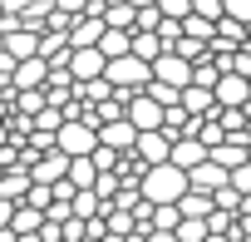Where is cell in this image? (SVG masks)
<instances>
[{
    "label": "cell",
    "mask_w": 251,
    "mask_h": 242,
    "mask_svg": "<svg viewBox=\"0 0 251 242\" xmlns=\"http://www.w3.org/2000/svg\"><path fill=\"white\" fill-rule=\"evenodd\" d=\"M187 188H192V178H187V168H177L173 158H168V163H153V168L143 173V198H153V203H177Z\"/></svg>",
    "instance_id": "obj_1"
},
{
    "label": "cell",
    "mask_w": 251,
    "mask_h": 242,
    "mask_svg": "<svg viewBox=\"0 0 251 242\" xmlns=\"http://www.w3.org/2000/svg\"><path fill=\"white\" fill-rule=\"evenodd\" d=\"M108 79H113V89H148V79H153V64L143 60V55H118V60H108Z\"/></svg>",
    "instance_id": "obj_2"
},
{
    "label": "cell",
    "mask_w": 251,
    "mask_h": 242,
    "mask_svg": "<svg viewBox=\"0 0 251 242\" xmlns=\"http://www.w3.org/2000/svg\"><path fill=\"white\" fill-rule=\"evenodd\" d=\"M59 149L69 158L94 153L99 149V124H94V119H64V124H59Z\"/></svg>",
    "instance_id": "obj_3"
},
{
    "label": "cell",
    "mask_w": 251,
    "mask_h": 242,
    "mask_svg": "<svg viewBox=\"0 0 251 242\" xmlns=\"http://www.w3.org/2000/svg\"><path fill=\"white\" fill-rule=\"evenodd\" d=\"M212 94H217L222 109H241V104L251 99V74H241V69H222V79L212 84Z\"/></svg>",
    "instance_id": "obj_4"
},
{
    "label": "cell",
    "mask_w": 251,
    "mask_h": 242,
    "mask_svg": "<svg viewBox=\"0 0 251 242\" xmlns=\"http://www.w3.org/2000/svg\"><path fill=\"white\" fill-rule=\"evenodd\" d=\"M138 124H133V119L128 114H123V119H108V124H99V144H108V149H118V153H128V149H138Z\"/></svg>",
    "instance_id": "obj_5"
},
{
    "label": "cell",
    "mask_w": 251,
    "mask_h": 242,
    "mask_svg": "<svg viewBox=\"0 0 251 242\" xmlns=\"http://www.w3.org/2000/svg\"><path fill=\"white\" fill-rule=\"evenodd\" d=\"M128 119L138 129H163V119H168V104H158L148 89H138L133 99H128Z\"/></svg>",
    "instance_id": "obj_6"
},
{
    "label": "cell",
    "mask_w": 251,
    "mask_h": 242,
    "mask_svg": "<svg viewBox=\"0 0 251 242\" xmlns=\"http://www.w3.org/2000/svg\"><path fill=\"white\" fill-rule=\"evenodd\" d=\"M69 69H74V79H99V74H108V55L99 45H74Z\"/></svg>",
    "instance_id": "obj_7"
},
{
    "label": "cell",
    "mask_w": 251,
    "mask_h": 242,
    "mask_svg": "<svg viewBox=\"0 0 251 242\" xmlns=\"http://www.w3.org/2000/svg\"><path fill=\"white\" fill-rule=\"evenodd\" d=\"M30 173H35V183H59V178H69V153L54 144V149H45V153L30 163Z\"/></svg>",
    "instance_id": "obj_8"
},
{
    "label": "cell",
    "mask_w": 251,
    "mask_h": 242,
    "mask_svg": "<svg viewBox=\"0 0 251 242\" xmlns=\"http://www.w3.org/2000/svg\"><path fill=\"white\" fill-rule=\"evenodd\" d=\"M202 158H212V149H207L197 134H182V139H173V163H177V168H187V173H192Z\"/></svg>",
    "instance_id": "obj_9"
},
{
    "label": "cell",
    "mask_w": 251,
    "mask_h": 242,
    "mask_svg": "<svg viewBox=\"0 0 251 242\" xmlns=\"http://www.w3.org/2000/svg\"><path fill=\"white\" fill-rule=\"evenodd\" d=\"M45 79H50V60L45 55H30V60L15 64V89H45Z\"/></svg>",
    "instance_id": "obj_10"
},
{
    "label": "cell",
    "mask_w": 251,
    "mask_h": 242,
    "mask_svg": "<svg viewBox=\"0 0 251 242\" xmlns=\"http://www.w3.org/2000/svg\"><path fill=\"white\" fill-rule=\"evenodd\" d=\"M187 178H192V188H207V193H217V188H226V183H231V168H222L217 158H202V163H197Z\"/></svg>",
    "instance_id": "obj_11"
},
{
    "label": "cell",
    "mask_w": 251,
    "mask_h": 242,
    "mask_svg": "<svg viewBox=\"0 0 251 242\" xmlns=\"http://www.w3.org/2000/svg\"><path fill=\"white\" fill-rule=\"evenodd\" d=\"M138 153H143L148 163H168V158H173V139H168L163 129H143V134H138Z\"/></svg>",
    "instance_id": "obj_12"
},
{
    "label": "cell",
    "mask_w": 251,
    "mask_h": 242,
    "mask_svg": "<svg viewBox=\"0 0 251 242\" xmlns=\"http://www.w3.org/2000/svg\"><path fill=\"white\" fill-rule=\"evenodd\" d=\"M40 35H45V30H30V25H15V30L5 35V50H10L15 60H30V55H40Z\"/></svg>",
    "instance_id": "obj_13"
},
{
    "label": "cell",
    "mask_w": 251,
    "mask_h": 242,
    "mask_svg": "<svg viewBox=\"0 0 251 242\" xmlns=\"http://www.w3.org/2000/svg\"><path fill=\"white\" fill-rule=\"evenodd\" d=\"M103 20L113 30H138V5L133 0H103Z\"/></svg>",
    "instance_id": "obj_14"
},
{
    "label": "cell",
    "mask_w": 251,
    "mask_h": 242,
    "mask_svg": "<svg viewBox=\"0 0 251 242\" xmlns=\"http://www.w3.org/2000/svg\"><path fill=\"white\" fill-rule=\"evenodd\" d=\"M177 208H182V217H212L217 193H207V188H187V193L177 198Z\"/></svg>",
    "instance_id": "obj_15"
},
{
    "label": "cell",
    "mask_w": 251,
    "mask_h": 242,
    "mask_svg": "<svg viewBox=\"0 0 251 242\" xmlns=\"http://www.w3.org/2000/svg\"><path fill=\"white\" fill-rule=\"evenodd\" d=\"M20 237H35L40 227H45V208H35V203H25L20 198V208H15V222H10Z\"/></svg>",
    "instance_id": "obj_16"
},
{
    "label": "cell",
    "mask_w": 251,
    "mask_h": 242,
    "mask_svg": "<svg viewBox=\"0 0 251 242\" xmlns=\"http://www.w3.org/2000/svg\"><path fill=\"white\" fill-rule=\"evenodd\" d=\"M163 50H168V40H163L158 30H133V55H143V60L153 64V60H158Z\"/></svg>",
    "instance_id": "obj_17"
},
{
    "label": "cell",
    "mask_w": 251,
    "mask_h": 242,
    "mask_svg": "<svg viewBox=\"0 0 251 242\" xmlns=\"http://www.w3.org/2000/svg\"><path fill=\"white\" fill-rule=\"evenodd\" d=\"M99 50H103L108 60L128 55V50H133V30H113V25H108V30H103V40H99Z\"/></svg>",
    "instance_id": "obj_18"
},
{
    "label": "cell",
    "mask_w": 251,
    "mask_h": 242,
    "mask_svg": "<svg viewBox=\"0 0 251 242\" xmlns=\"http://www.w3.org/2000/svg\"><path fill=\"white\" fill-rule=\"evenodd\" d=\"M182 104H187L192 114H212V109H217V94H212L207 84H187V89H182Z\"/></svg>",
    "instance_id": "obj_19"
},
{
    "label": "cell",
    "mask_w": 251,
    "mask_h": 242,
    "mask_svg": "<svg viewBox=\"0 0 251 242\" xmlns=\"http://www.w3.org/2000/svg\"><path fill=\"white\" fill-rule=\"evenodd\" d=\"M182 35H192V40H207V45H212V40H217V20H212V15H197V10H192V15L182 20Z\"/></svg>",
    "instance_id": "obj_20"
},
{
    "label": "cell",
    "mask_w": 251,
    "mask_h": 242,
    "mask_svg": "<svg viewBox=\"0 0 251 242\" xmlns=\"http://www.w3.org/2000/svg\"><path fill=\"white\" fill-rule=\"evenodd\" d=\"M108 94H113V79H108V74H99V79H79V99H84V104H103Z\"/></svg>",
    "instance_id": "obj_21"
},
{
    "label": "cell",
    "mask_w": 251,
    "mask_h": 242,
    "mask_svg": "<svg viewBox=\"0 0 251 242\" xmlns=\"http://www.w3.org/2000/svg\"><path fill=\"white\" fill-rule=\"evenodd\" d=\"M212 158H217L222 168H236V163H246L251 153H246V144H231V139H222V144L212 149Z\"/></svg>",
    "instance_id": "obj_22"
},
{
    "label": "cell",
    "mask_w": 251,
    "mask_h": 242,
    "mask_svg": "<svg viewBox=\"0 0 251 242\" xmlns=\"http://www.w3.org/2000/svg\"><path fill=\"white\" fill-rule=\"evenodd\" d=\"M45 104H50V99H45V89H15V114H30V119H35Z\"/></svg>",
    "instance_id": "obj_23"
},
{
    "label": "cell",
    "mask_w": 251,
    "mask_h": 242,
    "mask_svg": "<svg viewBox=\"0 0 251 242\" xmlns=\"http://www.w3.org/2000/svg\"><path fill=\"white\" fill-rule=\"evenodd\" d=\"M177 222H182V208L177 203H153V227H173L177 232Z\"/></svg>",
    "instance_id": "obj_24"
},
{
    "label": "cell",
    "mask_w": 251,
    "mask_h": 242,
    "mask_svg": "<svg viewBox=\"0 0 251 242\" xmlns=\"http://www.w3.org/2000/svg\"><path fill=\"white\" fill-rule=\"evenodd\" d=\"M148 94H153L158 104H182V89H177V84H163V79H148Z\"/></svg>",
    "instance_id": "obj_25"
},
{
    "label": "cell",
    "mask_w": 251,
    "mask_h": 242,
    "mask_svg": "<svg viewBox=\"0 0 251 242\" xmlns=\"http://www.w3.org/2000/svg\"><path fill=\"white\" fill-rule=\"evenodd\" d=\"M158 35H163V40H168V50H173V45L182 40V20H173V15H163V25H158Z\"/></svg>",
    "instance_id": "obj_26"
},
{
    "label": "cell",
    "mask_w": 251,
    "mask_h": 242,
    "mask_svg": "<svg viewBox=\"0 0 251 242\" xmlns=\"http://www.w3.org/2000/svg\"><path fill=\"white\" fill-rule=\"evenodd\" d=\"M231 188H236V193H251V158L231 168Z\"/></svg>",
    "instance_id": "obj_27"
},
{
    "label": "cell",
    "mask_w": 251,
    "mask_h": 242,
    "mask_svg": "<svg viewBox=\"0 0 251 242\" xmlns=\"http://www.w3.org/2000/svg\"><path fill=\"white\" fill-rule=\"evenodd\" d=\"M15 64H20V60H15L10 50H0V84H5V89L15 84Z\"/></svg>",
    "instance_id": "obj_28"
},
{
    "label": "cell",
    "mask_w": 251,
    "mask_h": 242,
    "mask_svg": "<svg viewBox=\"0 0 251 242\" xmlns=\"http://www.w3.org/2000/svg\"><path fill=\"white\" fill-rule=\"evenodd\" d=\"M192 10H197V15H212V20H222V15H226V0H192Z\"/></svg>",
    "instance_id": "obj_29"
},
{
    "label": "cell",
    "mask_w": 251,
    "mask_h": 242,
    "mask_svg": "<svg viewBox=\"0 0 251 242\" xmlns=\"http://www.w3.org/2000/svg\"><path fill=\"white\" fill-rule=\"evenodd\" d=\"M163 5V15H173V20H187L192 15V0H158Z\"/></svg>",
    "instance_id": "obj_30"
},
{
    "label": "cell",
    "mask_w": 251,
    "mask_h": 242,
    "mask_svg": "<svg viewBox=\"0 0 251 242\" xmlns=\"http://www.w3.org/2000/svg\"><path fill=\"white\" fill-rule=\"evenodd\" d=\"M226 15L241 20V25H251V0H226Z\"/></svg>",
    "instance_id": "obj_31"
},
{
    "label": "cell",
    "mask_w": 251,
    "mask_h": 242,
    "mask_svg": "<svg viewBox=\"0 0 251 242\" xmlns=\"http://www.w3.org/2000/svg\"><path fill=\"white\" fill-rule=\"evenodd\" d=\"M143 242H177V232H173V227H148Z\"/></svg>",
    "instance_id": "obj_32"
},
{
    "label": "cell",
    "mask_w": 251,
    "mask_h": 242,
    "mask_svg": "<svg viewBox=\"0 0 251 242\" xmlns=\"http://www.w3.org/2000/svg\"><path fill=\"white\" fill-rule=\"evenodd\" d=\"M15 208H20L15 198H0V227H10V222H15Z\"/></svg>",
    "instance_id": "obj_33"
},
{
    "label": "cell",
    "mask_w": 251,
    "mask_h": 242,
    "mask_svg": "<svg viewBox=\"0 0 251 242\" xmlns=\"http://www.w3.org/2000/svg\"><path fill=\"white\" fill-rule=\"evenodd\" d=\"M5 144H10V114L0 109V149H5Z\"/></svg>",
    "instance_id": "obj_34"
},
{
    "label": "cell",
    "mask_w": 251,
    "mask_h": 242,
    "mask_svg": "<svg viewBox=\"0 0 251 242\" xmlns=\"http://www.w3.org/2000/svg\"><path fill=\"white\" fill-rule=\"evenodd\" d=\"M30 5H40V0H5V10H30Z\"/></svg>",
    "instance_id": "obj_35"
},
{
    "label": "cell",
    "mask_w": 251,
    "mask_h": 242,
    "mask_svg": "<svg viewBox=\"0 0 251 242\" xmlns=\"http://www.w3.org/2000/svg\"><path fill=\"white\" fill-rule=\"evenodd\" d=\"M79 242H108V237H94V232H84V237H79Z\"/></svg>",
    "instance_id": "obj_36"
},
{
    "label": "cell",
    "mask_w": 251,
    "mask_h": 242,
    "mask_svg": "<svg viewBox=\"0 0 251 242\" xmlns=\"http://www.w3.org/2000/svg\"><path fill=\"white\" fill-rule=\"evenodd\" d=\"M133 5H138V10H143V5H158V0H133Z\"/></svg>",
    "instance_id": "obj_37"
},
{
    "label": "cell",
    "mask_w": 251,
    "mask_h": 242,
    "mask_svg": "<svg viewBox=\"0 0 251 242\" xmlns=\"http://www.w3.org/2000/svg\"><path fill=\"white\" fill-rule=\"evenodd\" d=\"M5 15H10V10H5V0H0V20H5Z\"/></svg>",
    "instance_id": "obj_38"
},
{
    "label": "cell",
    "mask_w": 251,
    "mask_h": 242,
    "mask_svg": "<svg viewBox=\"0 0 251 242\" xmlns=\"http://www.w3.org/2000/svg\"><path fill=\"white\" fill-rule=\"evenodd\" d=\"M0 50H5V30H0Z\"/></svg>",
    "instance_id": "obj_39"
},
{
    "label": "cell",
    "mask_w": 251,
    "mask_h": 242,
    "mask_svg": "<svg viewBox=\"0 0 251 242\" xmlns=\"http://www.w3.org/2000/svg\"><path fill=\"white\" fill-rule=\"evenodd\" d=\"M0 104H5V84H0Z\"/></svg>",
    "instance_id": "obj_40"
}]
</instances>
